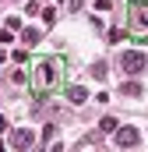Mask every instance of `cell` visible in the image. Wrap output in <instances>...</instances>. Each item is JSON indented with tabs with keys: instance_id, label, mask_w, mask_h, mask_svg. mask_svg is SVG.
<instances>
[{
	"instance_id": "6da1fadb",
	"label": "cell",
	"mask_w": 148,
	"mask_h": 152,
	"mask_svg": "<svg viewBox=\"0 0 148 152\" xmlns=\"http://www.w3.org/2000/svg\"><path fill=\"white\" fill-rule=\"evenodd\" d=\"M28 88L36 99H49L67 88V60L57 53H39L28 60Z\"/></svg>"
},
{
	"instance_id": "7a4b0ae2",
	"label": "cell",
	"mask_w": 148,
	"mask_h": 152,
	"mask_svg": "<svg viewBox=\"0 0 148 152\" xmlns=\"http://www.w3.org/2000/svg\"><path fill=\"white\" fill-rule=\"evenodd\" d=\"M127 36L148 42V0H127Z\"/></svg>"
},
{
	"instance_id": "3957f363",
	"label": "cell",
	"mask_w": 148,
	"mask_h": 152,
	"mask_svg": "<svg viewBox=\"0 0 148 152\" xmlns=\"http://www.w3.org/2000/svg\"><path fill=\"white\" fill-rule=\"evenodd\" d=\"M113 134H116V145H120V149H134V145H141V131H138V127H131V124L116 127Z\"/></svg>"
},
{
	"instance_id": "277c9868",
	"label": "cell",
	"mask_w": 148,
	"mask_h": 152,
	"mask_svg": "<svg viewBox=\"0 0 148 152\" xmlns=\"http://www.w3.org/2000/svg\"><path fill=\"white\" fill-rule=\"evenodd\" d=\"M145 64H148V57H145V53H138V50H127V53L120 57V67H123L127 75H134V71H145Z\"/></svg>"
},
{
	"instance_id": "5b68a950",
	"label": "cell",
	"mask_w": 148,
	"mask_h": 152,
	"mask_svg": "<svg viewBox=\"0 0 148 152\" xmlns=\"http://www.w3.org/2000/svg\"><path fill=\"white\" fill-rule=\"evenodd\" d=\"M11 145H14V149H32V145H36V131H28V127H18V131H11Z\"/></svg>"
},
{
	"instance_id": "8992f818",
	"label": "cell",
	"mask_w": 148,
	"mask_h": 152,
	"mask_svg": "<svg viewBox=\"0 0 148 152\" xmlns=\"http://www.w3.org/2000/svg\"><path fill=\"white\" fill-rule=\"evenodd\" d=\"M64 92H67L71 103H85V99H88V88H81V85H67Z\"/></svg>"
},
{
	"instance_id": "52a82bcc",
	"label": "cell",
	"mask_w": 148,
	"mask_h": 152,
	"mask_svg": "<svg viewBox=\"0 0 148 152\" xmlns=\"http://www.w3.org/2000/svg\"><path fill=\"white\" fill-rule=\"evenodd\" d=\"M99 127H102V131H116L120 124H116V117H102V124H99Z\"/></svg>"
},
{
	"instance_id": "ba28073f",
	"label": "cell",
	"mask_w": 148,
	"mask_h": 152,
	"mask_svg": "<svg viewBox=\"0 0 148 152\" xmlns=\"http://www.w3.org/2000/svg\"><path fill=\"white\" fill-rule=\"evenodd\" d=\"M42 21L53 25V21H57V11H53V7H42Z\"/></svg>"
},
{
	"instance_id": "9c48e42d",
	"label": "cell",
	"mask_w": 148,
	"mask_h": 152,
	"mask_svg": "<svg viewBox=\"0 0 148 152\" xmlns=\"http://www.w3.org/2000/svg\"><path fill=\"white\" fill-rule=\"evenodd\" d=\"M123 92H127V96H141V85H138V81H127Z\"/></svg>"
},
{
	"instance_id": "30bf717a",
	"label": "cell",
	"mask_w": 148,
	"mask_h": 152,
	"mask_svg": "<svg viewBox=\"0 0 148 152\" xmlns=\"http://www.w3.org/2000/svg\"><path fill=\"white\" fill-rule=\"evenodd\" d=\"M123 36H127V28H110V42H120Z\"/></svg>"
},
{
	"instance_id": "8fae6325",
	"label": "cell",
	"mask_w": 148,
	"mask_h": 152,
	"mask_svg": "<svg viewBox=\"0 0 148 152\" xmlns=\"http://www.w3.org/2000/svg\"><path fill=\"white\" fill-rule=\"evenodd\" d=\"M14 60H18V64H28L32 57H28V50H14Z\"/></svg>"
},
{
	"instance_id": "7c38bea8",
	"label": "cell",
	"mask_w": 148,
	"mask_h": 152,
	"mask_svg": "<svg viewBox=\"0 0 148 152\" xmlns=\"http://www.w3.org/2000/svg\"><path fill=\"white\" fill-rule=\"evenodd\" d=\"M92 78H106V64H92Z\"/></svg>"
},
{
	"instance_id": "4fadbf2b",
	"label": "cell",
	"mask_w": 148,
	"mask_h": 152,
	"mask_svg": "<svg viewBox=\"0 0 148 152\" xmlns=\"http://www.w3.org/2000/svg\"><path fill=\"white\" fill-rule=\"evenodd\" d=\"M7 28H11V32H14V28H21V18H18V14H11V18H7Z\"/></svg>"
},
{
	"instance_id": "5bb4252c",
	"label": "cell",
	"mask_w": 148,
	"mask_h": 152,
	"mask_svg": "<svg viewBox=\"0 0 148 152\" xmlns=\"http://www.w3.org/2000/svg\"><path fill=\"white\" fill-rule=\"evenodd\" d=\"M113 7V0H95V11H110Z\"/></svg>"
},
{
	"instance_id": "9a60e30c",
	"label": "cell",
	"mask_w": 148,
	"mask_h": 152,
	"mask_svg": "<svg viewBox=\"0 0 148 152\" xmlns=\"http://www.w3.org/2000/svg\"><path fill=\"white\" fill-rule=\"evenodd\" d=\"M0 131H7V120H4V117H0Z\"/></svg>"
}]
</instances>
